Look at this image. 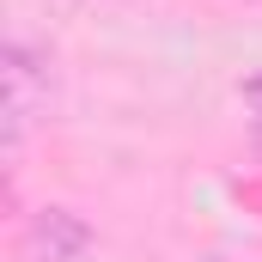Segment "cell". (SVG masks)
<instances>
[{
	"label": "cell",
	"mask_w": 262,
	"mask_h": 262,
	"mask_svg": "<svg viewBox=\"0 0 262 262\" xmlns=\"http://www.w3.org/2000/svg\"><path fill=\"white\" fill-rule=\"evenodd\" d=\"M0 85H6V152H18L25 134L55 104V55L37 49L31 37H12L0 55Z\"/></svg>",
	"instance_id": "1"
},
{
	"label": "cell",
	"mask_w": 262,
	"mask_h": 262,
	"mask_svg": "<svg viewBox=\"0 0 262 262\" xmlns=\"http://www.w3.org/2000/svg\"><path fill=\"white\" fill-rule=\"evenodd\" d=\"M92 250V226L73 207H37L25 220V256L31 262H79Z\"/></svg>",
	"instance_id": "2"
},
{
	"label": "cell",
	"mask_w": 262,
	"mask_h": 262,
	"mask_svg": "<svg viewBox=\"0 0 262 262\" xmlns=\"http://www.w3.org/2000/svg\"><path fill=\"white\" fill-rule=\"evenodd\" d=\"M244 98L256 104V116H262V79H250V85H244Z\"/></svg>",
	"instance_id": "3"
},
{
	"label": "cell",
	"mask_w": 262,
	"mask_h": 262,
	"mask_svg": "<svg viewBox=\"0 0 262 262\" xmlns=\"http://www.w3.org/2000/svg\"><path fill=\"white\" fill-rule=\"evenodd\" d=\"M256 152H262V116H256Z\"/></svg>",
	"instance_id": "4"
}]
</instances>
